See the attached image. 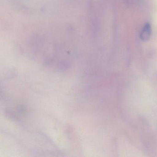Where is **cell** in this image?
I'll return each instance as SVG.
<instances>
[{"label":"cell","mask_w":157,"mask_h":157,"mask_svg":"<svg viewBox=\"0 0 157 157\" xmlns=\"http://www.w3.org/2000/svg\"><path fill=\"white\" fill-rule=\"evenodd\" d=\"M151 27L149 23L145 25L140 34V37L143 41L148 40L151 34Z\"/></svg>","instance_id":"6da1fadb"}]
</instances>
